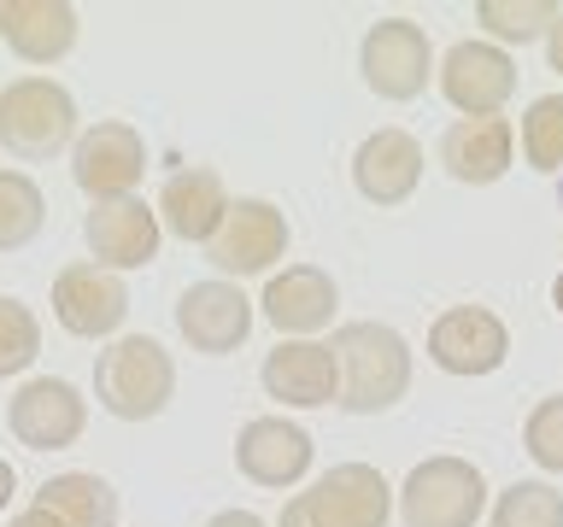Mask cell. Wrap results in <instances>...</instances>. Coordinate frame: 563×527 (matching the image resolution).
Segmentation results:
<instances>
[{"mask_svg": "<svg viewBox=\"0 0 563 527\" xmlns=\"http://www.w3.org/2000/svg\"><path fill=\"white\" fill-rule=\"evenodd\" d=\"M258 311L282 340H317V334L334 323V311H341V288H334V276L317 270V264H282V270H271V281H264Z\"/></svg>", "mask_w": 563, "mask_h": 527, "instance_id": "cell-15", "label": "cell"}, {"mask_svg": "<svg viewBox=\"0 0 563 527\" xmlns=\"http://www.w3.org/2000/svg\"><path fill=\"white\" fill-rule=\"evenodd\" d=\"M311 527H387L394 522V486L376 463H334L306 492H294Z\"/></svg>", "mask_w": 563, "mask_h": 527, "instance_id": "cell-10", "label": "cell"}, {"mask_svg": "<svg viewBox=\"0 0 563 527\" xmlns=\"http://www.w3.org/2000/svg\"><path fill=\"white\" fill-rule=\"evenodd\" d=\"M558 205H563V176H558Z\"/></svg>", "mask_w": 563, "mask_h": 527, "instance_id": "cell-35", "label": "cell"}, {"mask_svg": "<svg viewBox=\"0 0 563 527\" xmlns=\"http://www.w3.org/2000/svg\"><path fill=\"white\" fill-rule=\"evenodd\" d=\"M517 158V130L510 117H457L446 135H440V165H446L452 182L464 188H493Z\"/></svg>", "mask_w": 563, "mask_h": 527, "instance_id": "cell-20", "label": "cell"}, {"mask_svg": "<svg viewBox=\"0 0 563 527\" xmlns=\"http://www.w3.org/2000/svg\"><path fill=\"white\" fill-rule=\"evenodd\" d=\"M399 498V522L405 527H475L487 516V474L470 463V457H422V463L405 474Z\"/></svg>", "mask_w": 563, "mask_h": 527, "instance_id": "cell-4", "label": "cell"}, {"mask_svg": "<svg viewBox=\"0 0 563 527\" xmlns=\"http://www.w3.org/2000/svg\"><path fill=\"white\" fill-rule=\"evenodd\" d=\"M552 311L563 316V270H558V281H552Z\"/></svg>", "mask_w": 563, "mask_h": 527, "instance_id": "cell-34", "label": "cell"}, {"mask_svg": "<svg viewBox=\"0 0 563 527\" xmlns=\"http://www.w3.org/2000/svg\"><path fill=\"white\" fill-rule=\"evenodd\" d=\"M223 211H229V188H223V176H218V170H206V165H188V170L165 176L153 217H158V228H170L176 240L206 246L211 235H218Z\"/></svg>", "mask_w": 563, "mask_h": 527, "instance_id": "cell-21", "label": "cell"}, {"mask_svg": "<svg viewBox=\"0 0 563 527\" xmlns=\"http://www.w3.org/2000/svg\"><path fill=\"white\" fill-rule=\"evenodd\" d=\"M12 498H18V469L7 463V457H0V516L12 509Z\"/></svg>", "mask_w": 563, "mask_h": 527, "instance_id": "cell-31", "label": "cell"}, {"mask_svg": "<svg viewBox=\"0 0 563 527\" xmlns=\"http://www.w3.org/2000/svg\"><path fill=\"white\" fill-rule=\"evenodd\" d=\"M7 428L24 451H70L88 428V399L65 375H30L7 399Z\"/></svg>", "mask_w": 563, "mask_h": 527, "instance_id": "cell-8", "label": "cell"}, {"mask_svg": "<svg viewBox=\"0 0 563 527\" xmlns=\"http://www.w3.org/2000/svg\"><path fill=\"white\" fill-rule=\"evenodd\" d=\"M276 527H311V522H306V509H299V498H288V504H282Z\"/></svg>", "mask_w": 563, "mask_h": 527, "instance_id": "cell-33", "label": "cell"}, {"mask_svg": "<svg viewBox=\"0 0 563 527\" xmlns=\"http://www.w3.org/2000/svg\"><path fill=\"white\" fill-rule=\"evenodd\" d=\"M47 223V193L30 170L0 165V253H24Z\"/></svg>", "mask_w": 563, "mask_h": 527, "instance_id": "cell-23", "label": "cell"}, {"mask_svg": "<svg viewBox=\"0 0 563 527\" xmlns=\"http://www.w3.org/2000/svg\"><path fill=\"white\" fill-rule=\"evenodd\" d=\"M558 18H563L558 0H482V7H475V24L487 30L493 47L545 42V30H552Z\"/></svg>", "mask_w": 563, "mask_h": 527, "instance_id": "cell-24", "label": "cell"}, {"mask_svg": "<svg viewBox=\"0 0 563 527\" xmlns=\"http://www.w3.org/2000/svg\"><path fill=\"white\" fill-rule=\"evenodd\" d=\"M440 77V94L457 117H499L510 94H517V59L493 42H452L446 59L434 65Z\"/></svg>", "mask_w": 563, "mask_h": 527, "instance_id": "cell-11", "label": "cell"}, {"mask_svg": "<svg viewBox=\"0 0 563 527\" xmlns=\"http://www.w3.org/2000/svg\"><path fill=\"white\" fill-rule=\"evenodd\" d=\"M42 358V323L24 299L0 293V381L7 375H24V369Z\"/></svg>", "mask_w": 563, "mask_h": 527, "instance_id": "cell-27", "label": "cell"}, {"mask_svg": "<svg viewBox=\"0 0 563 527\" xmlns=\"http://www.w3.org/2000/svg\"><path fill=\"white\" fill-rule=\"evenodd\" d=\"M206 527H271V522H264L258 509H235V504H229V509H218Z\"/></svg>", "mask_w": 563, "mask_h": 527, "instance_id": "cell-29", "label": "cell"}, {"mask_svg": "<svg viewBox=\"0 0 563 527\" xmlns=\"http://www.w3.org/2000/svg\"><path fill=\"white\" fill-rule=\"evenodd\" d=\"M487 527H563V492L552 481H510L487 504Z\"/></svg>", "mask_w": 563, "mask_h": 527, "instance_id": "cell-25", "label": "cell"}, {"mask_svg": "<svg viewBox=\"0 0 563 527\" xmlns=\"http://www.w3.org/2000/svg\"><path fill=\"white\" fill-rule=\"evenodd\" d=\"M147 176V141H141L135 123L123 117H100L95 130L77 135L70 147V182L88 193V205H106V200H130Z\"/></svg>", "mask_w": 563, "mask_h": 527, "instance_id": "cell-6", "label": "cell"}, {"mask_svg": "<svg viewBox=\"0 0 563 527\" xmlns=\"http://www.w3.org/2000/svg\"><path fill=\"white\" fill-rule=\"evenodd\" d=\"M53 323L77 340H118L123 323H130V281L100 270V264H65L53 276Z\"/></svg>", "mask_w": 563, "mask_h": 527, "instance_id": "cell-9", "label": "cell"}, {"mask_svg": "<svg viewBox=\"0 0 563 527\" xmlns=\"http://www.w3.org/2000/svg\"><path fill=\"white\" fill-rule=\"evenodd\" d=\"M317 446L294 416H253L235 434V469L264 492H288L311 474Z\"/></svg>", "mask_w": 563, "mask_h": 527, "instance_id": "cell-16", "label": "cell"}, {"mask_svg": "<svg viewBox=\"0 0 563 527\" xmlns=\"http://www.w3.org/2000/svg\"><path fill=\"white\" fill-rule=\"evenodd\" d=\"M77 94L59 77L30 70L0 88V153H12L18 165H47L77 147Z\"/></svg>", "mask_w": 563, "mask_h": 527, "instance_id": "cell-2", "label": "cell"}, {"mask_svg": "<svg viewBox=\"0 0 563 527\" xmlns=\"http://www.w3.org/2000/svg\"><path fill=\"white\" fill-rule=\"evenodd\" d=\"M82 240H88V264H100V270H112V276H130V270H147L158 258L165 228H158L153 205L141 200V193H130V200L88 205Z\"/></svg>", "mask_w": 563, "mask_h": 527, "instance_id": "cell-14", "label": "cell"}, {"mask_svg": "<svg viewBox=\"0 0 563 527\" xmlns=\"http://www.w3.org/2000/svg\"><path fill=\"white\" fill-rule=\"evenodd\" d=\"M358 70H364V88L387 105H405L417 100L422 88L434 82V42L417 18H382V24L364 30L358 42Z\"/></svg>", "mask_w": 563, "mask_h": 527, "instance_id": "cell-5", "label": "cell"}, {"mask_svg": "<svg viewBox=\"0 0 563 527\" xmlns=\"http://www.w3.org/2000/svg\"><path fill=\"white\" fill-rule=\"evenodd\" d=\"M176 399V358L153 334H118L95 358V404L118 422H153Z\"/></svg>", "mask_w": 563, "mask_h": 527, "instance_id": "cell-3", "label": "cell"}, {"mask_svg": "<svg viewBox=\"0 0 563 527\" xmlns=\"http://www.w3.org/2000/svg\"><path fill=\"white\" fill-rule=\"evenodd\" d=\"M7 527H65V522H53L47 509H35V504H30V509H18V516H12Z\"/></svg>", "mask_w": 563, "mask_h": 527, "instance_id": "cell-32", "label": "cell"}, {"mask_svg": "<svg viewBox=\"0 0 563 527\" xmlns=\"http://www.w3.org/2000/svg\"><path fill=\"white\" fill-rule=\"evenodd\" d=\"M522 451L534 457V469L545 474H563V393L540 399L522 422Z\"/></svg>", "mask_w": 563, "mask_h": 527, "instance_id": "cell-28", "label": "cell"}, {"mask_svg": "<svg viewBox=\"0 0 563 527\" xmlns=\"http://www.w3.org/2000/svg\"><path fill=\"white\" fill-rule=\"evenodd\" d=\"M288 240H294V228H288V217H282V205L253 193V200H229L218 235L206 240V258L223 270V281L271 276L282 264V253H288Z\"/></svg>", "mask_w": 563, "mask_h": 527, "instance_id": "cell-7", "label": "cell"}, {"mask_svg": "<svg viewBox=\"0 0 563 527\" xmlns=\"http://www.w3.org/2000/svg\"><path fill=\"white\" fill-rule=\"evenodd\" d=\"M422 351H429L434 369L475 381V375H493V369L510 358V328H505V316L487 311V305H452L429 323Z\"/></svg>", "mask_w": 563, "mask_h": 527, "instance_id": "cell-13", "label": "cell"}, {"mask_svg": "<svg viewBox=\"0 0 563 527\" xmlns=\"http://www.w3.org/2000/svg\"><path fill=\"white\" fill-rule=\"evenodd\" d=\"M334 375H341V411L352 416H382L411 393V340L394 323L358 316V323L334 328Z\"/></svg>", "mask_w": 563, "mask_h": 527, "instance_id": "cell-1", "label": "cell"}, {"mask_svg": "<svg viewBox=\"0 0 563 527\" xmlns=\"http://www.w3.org/2000/svg\"><path fill=\"white\" fill-rule=\"evenodd\" d=\"M258 381L282 411H323V404L341 399L334 351L323 340H276V351H264Z\"/></svg>", "mask_w": 563, "mask_h": 527, "instance_id": "cell-18", "label": "cell"}, {"mask_svg": "<svg viewBox=\"0 0 563 527\" xmlns=\"http://www.w3.org/2000/svg\"><path fill=\"white\" fill-rule=\"evenodd\" d=\"M352 188H358V200L382 205V211L405 205L422 188V141L411 130H399V123L369 130L352 147Z\"/></svg>", "mask_w": 563, "mask_h": 527, "instance_id": "cell-17", "label": "cell"}, {"mask_svg": "<svg viewBox=\"0 0 563 527\" xmlns=\"http://www.w3.org/2000/svg\"><path fill=\"white\" fill-rule=\"evenodd\" d=\"M82 18L65 0H0V42H7L24 65H59L77 47Z\"/></svg>", "mask_w": 563, "mask_h": 527, "instance_id": "cell-19", "label": "cell"}, {"mask_svg": "<svg viewBox=\"0 0 563 527\" xmlns=\"http://www.w3.org/2000/svg\"><path fill=\"white\" fill-rule=\"evenodd\" d=\"M253 299L241 293V281H223V276H206V281H188L183 299H176V334L188 340V351L200 358H229L235 346H246L253 334Z\"/></svg>", "mask_w": 563, "mask_h": 527, "instance_id": "cell-12", "label": "cell"}, {"mask_svg": "<svg viewBox=\"0 0 563 527\" xmlns=\"http://www.w3.org/2000/svg\"><path fill=\"white\" fill-rule=\"evenodd\" d=\"M35 509H47L65 527H118V486L95 469H65L35 486Z\"/></svg>", "mask_w": 563, "mask_h": 527, "instance_id": "cell-22", "label": "cell"}, {"mask_svg": "<svg viewBox=\"0 0 563 527\" xmlns=\"http://www.w3.org/2000/svg\"><path fill=\"white\" fill-rule=\"evenodd\" d=\"M545 65H552L558 77H563V18H558L552 30H545Z\"/></svg>", "mask_w": 563, "mask_h": 527, "instance_id": "cell-30", "label": "cell"}, {"mask_svg": "<svg viewBox=\"0 0 563 527\" xmlns=\"http://www.w3.org/2000/svg\"><path fill=\"white\" fill-rule=\"evenodd\" d=\"M522 158L540 176H563V94H540L522 117Z\"/></svg>", "mask_w": 563, "mask_h": 527, "instance_id": "cell-26", "label": "cell"}]
</instances>
